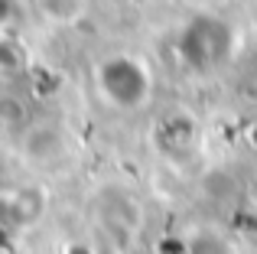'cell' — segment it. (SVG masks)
Returning <instances> with one entry per match:
<instances>
[{"instance_id": "obj_1", "label": "cell", "mask_w": 257, "mask_h": 254, "mask_svg": "<svg viewBox=\"0 0 257 254\" xmlns=\"http://www.w3.org/2000/svg\"><path fill=\"white\" fill-rule=\"evenodd\" d=\"M231 43H234L231 26L225 20L212 17V13H202V17L186 23V30L179 36V52L195 72H212L228 59Z\"/></svg>"}, {"instance_id": "obj_2", "label": "cell", "mask_w": 257, "mask_h": 254, "mask_svg": "<svg viewBox=\"0 0 257 254\" xmlns=\"http://www.w3.org/2000/svg\"><path fill=\"white\" fill-rule=\"evenodd\" d=\"M98 88L114 108H137L150 91V82H147V72L140 62H134L127 56H114L107 62H101Z\"/></svg>"}, {"instance_id": "obj_3", "label": "cell", "mask_w": 257, "mask_h": 254, "mask_svg": "<svg viewBox=\"0 0 257 254\" xmlns=\"http://www.w3.org/2000/svg\"><path fill=\"white\" fill-rule=\"evenodd\" d=\"M26 222V212L20 209L13 199H7V196H0V238H10V235H17V228Z\"/></svg>"}, {"instance_id": "obj_4", "label": "cell", "mask_w": 257, "mask_h": 254, "mask_svg": "<svg viewBox=\"0 0 257 254\" xmlns=\"http://www.w3.org/2000/svg\"><path fill=\"white\" fill-rule=\"evenodd\" d=\"M182 254H231V248H228L221 238L205 235V238H195V241H189Z\"/></svg>"}, {"instance_id": "obj_5", "label": "cell", "mask_w": 257, "mask_h": 254, "mask_svg": "<svg viewBox=\"0 0 257 254\" xmlns=\"http://www.w3.org/2000/svg\"><path fill=\"white\" fill-rule=\"evenodd\" d=\"M13 7H17V0H0V26L10 20V13H13Z\"/></svg>"}]
</instances>
